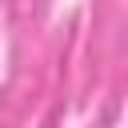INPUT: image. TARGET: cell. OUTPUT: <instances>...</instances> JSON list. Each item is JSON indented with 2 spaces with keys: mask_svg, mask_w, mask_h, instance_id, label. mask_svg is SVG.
<instances>
[]
</instances>
